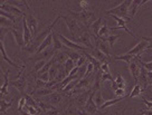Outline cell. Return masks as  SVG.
<instances>
[{"mask_svg": "<svg viewBox=\"0 0 152 115\" xmlns=\"http://www.w3.org/2000/svg\"><path fill=\"white\" fill-rule=\"evenodd\" d=\"M142 102L145 104V106H147L145 110H152V101H149L145 97H142Z\"/></svg>", "mask_w": 152, "mask_h": 115, "instance_id": "cell-53", "label": "cell"}, {"mask_svg": "<svg viewBox=\"0 0 152 115\" xmlns=\"http://www.w3.org/2000/svg\"><path fill=\"white\" fill-rule=\"evenodd\" d=\"M47 62H48V60H37V62H36V64H35L34 71L38 73L40 69H42V68L44 67V66H45V64H46Z\"/></svg>", "mask_w": 152, "mask_h": 115, "instance_id": "cell-44", "label": "cell"}, {"mask_svg": "<svg viewBox=\"0 0 152 115\" xmlns=\"http://www.w3.org/2000/svg\"><path fill=\"white\" fill-rule=\"evenodd\" d=\"M23 96H24L25 100H26V104H27V105L33 106L34 108H36V110H37L39 113L42 112V111H40V108H39V106H38V103L35 101V100H34L33 97H31V95H29V94H27V93H26V94H24Z\"/></svg>", "mask_w": 152, "mask_h": 115, "instance_id": "cell-27", "label": "cell"}, {"mask_svg": "<svg viewBox=\"0 0 152 115\" xmlns=\"http://www.w3.org/2000/svg\"><path fill=\"white\" fill-rule=\"evenodd\" d=\"M12 101H5V100H1L0 98V113H7V110H9L10 107L12 106Z\"/></svg>", "mask_w": 152, "mask_h": 115, "instance_id": "cell-33", "label": "cell"}, {"mask_svg": "<svg viewBox=\"0 0 152 115\" xmlns=\"http://www.w3.org/2000/svg\"><path fill=\"white\" fill-rule=\"evenodd\" d=\"M80 114H81V111L78 110L74 104H71L66 110L64 111L63 113H61L59 115H80Z\"/></svg>", "mask_w": 152, "mask_h": 115, "instance_id": "cell-29", "label": "cell"}, {"mask_svg": "<svg viewBox=\"0 0 152 115\" xmlns=\"http://www.w3.org/2000/svg\"><path fill=\"white\" fill-rule=\"evenodd\" d=\"M24 71H25V66L20 68V72H19V77L17 79H15V81L11 82V85L15 87V88H17V91L20 93V94H26L27 92V86H28V83H27V79H26V77L24 75Z\"/></svg>", "mask_w": 152, "mask_h": 115, "instance_id": "cell-5", "label": "cell"}, {"mask_svg": "<svg viewBox=\"0 0 152 115\" xmlns=\"http://www.w3.org/2000/svg\"><path fill=\"white\" fill-rule=\"evenodd\" d=\"M148 46H149V44H148V41H145V40H143V39H141L140 41H139L134 47L132 48V49H130V50H128L125 54H129V55H132V56H134V57H140V55L145 50V49H148Z\"/></svg>", "mask_w": 152, "mask_h": 115, "instance_id": "cell-8", "label": "cell"}, {"mask_svg": "<svg viewBox=\"0 0 152 115\" xmlns=\"http://www.w3.org/2000/svg\"><path fill=\"white\" fill-rule=\"evenodd\" d=\"M54 58L56 60V64H58V65H64L65 62L68 59V55H67L66 50H64V52H57L55 54Z\"/></svg>", "mask_w": 152, "mask_h": 115, "instance_id": "cell-24", "label": "cell"}, {"mask_svg": "<svg viewBox=\"0 0 152 115\" xmlns=\"http://www.w3.org/2000/svg\"><path fill=\"white\" fill-rule=\"evenodd\" d=\"M15 24L11 20L7 19L5 17H0V27H5V28H12Z\"/></svg>", "mask_w": 152, "mask_h": 115, "instance_id": "cell-36", "label": "cell"}, {"mask_svg": "<svg viewBox=\"0 0 152 115\" xmlns=\"http://www.w3.org/2000/svg\"><path fill=\"white\" fill-rule=\"evenodd\" d=\"M110 34H111V29H110V27H107L106 25H103L100 30V33H99V35H97V38L100 39V40H105V39L110 36Z\"/></svg>", "mask_w": 152, "mask_h": 115, "instance_id": "cell-26", "label": "cell"}, {"mask_svg": "<svg viewBox=\"0 0 152 115\" xmlns=\"http://www.w3.org/2000/svg\"><path fill=\"white\" fill-rule=\"evenodd\" d=\"M25 6H26V8L28 9V12L27 14H25V17H26V21H27V26H28V28L30 29V33L33 35V37L35 35L37 34V30H38V20L37 18L34 16L33 14V10L30 9V7L28 6L27 4V1H24Z\"/></svg>", "mask_w": 152, "mask_h": 115, "instance_id": "cell-4", "label": "cell"}, {"mask_svg": "<svg viewBox=\"0 0 152 115\" xmlns=\"http://www.w3.org/2000/svg\"><path fill=\"white\" fill-rule=\"evenodd\" d=\"M138 59H139V63H140V65H141L143 68H145L148 72H152V62L144 63L143 60H141V58H140V57H138Z\"/></svg>", "mask_w": 152, "mask_h": 115, "instance_id": "cell-42", "label": "cell"}, {"mask_svg": "<svg viewBox=\"0 0 152 115\" xmlns=\"http://www.w3.org/2000/svg\"><path fill=\"white\" fill-rule=\"evenodd\" d=\"M115 115H120L119 113H115ZM122 115H124V111H123V113H122Z\"/></svg>", "mask_w": 152, "mask_h": 115, "instance_id": "cell-62", "label": "cell"}, {"mask_svg": "<svg viewBox=\"0 0 152 115\" xmlns=\"http://www.w3.org/2000/svg\"><path fill=\"white\" fill-rule=\"evenodd\" d=\"M142 115H152V110H141Z\"/></svg>", "mask_w": 152, "mask_h": 115, "instance_id": "cell-57", "label": "cell"}, {"mask_svg": "<svg viewBox=\"0 0 152 115\" xmlns=\"http://www.w3.org/2000/svg\"><path fill=\"white\" fill-rule=\"evenodd\" d=\"M52 35H53V48L55 49V52H64V49H65V46H64V44L61 41V39L58 38V36L55 31H52Z\"/></svg>", "mask_w": 152, "mask_h": 115, "instance_id": "cell-19", "label": "cell"}, {"mask_svg": "<svg viewBox=\"0 0 152 115\" xmlns=\"http://www.w3.org/2000/svg\"><path fill=\"white\" fill-rule=\"evenodd\" d=\"M59 111L57 110L56 107H53L52 110L47 111V112H45V115H59Z\"/></svg>", "mask_w": 152, "mask_h": 115, "instance_id": "cell-51", "label": "cell"}, {"mask_svg": "<svg viewBox=\"0 0 152 115\" xmlns=\"http://www.w3.org/2000/svg\"><path fill=\"white\" fill-rule=\"evenodd\" d=\"M143 91H144V90H143L142 86H141L140 84H135L134 87H133L132 92L129 94V97H130V98H133V97H139V96L142 94Z\"/></svg>", "mask_w": 152, "mask_h": 115, "instance_id": "cell-32", "label": "cell"}, {"mask_svg": "<svg viewBox=\"0 0 152 115\" xmlns=\"http://www.w3.org/2000/svg\"><path fill=\"white\" fill-rule=\"evenodd\" d=\"M90 95H91V90H87V91L83 92V93H81V94H78V95L76 96L75 104H74V105H75L80 111H83L84 110V107H85L86 102H87V100H88Z\"/></svg>", "mask_w": 152, "mask_h": 115, "instance_id": "cell-10", "label": "cell"}, {"mask_svg": "<svg viewBox=\"0 0 152 115\" xmlns=\"http://www.w3.org/2000/svg\"><path fill=\"white\" fill-rule=\"evenodd\" d=\"M148 83H152V72H148Z\"/></svg>", "mask_w": 152, "mask_h": 115, "instance_id": "cell-58", "label": "cell"}, {"mask_svg": "<svg viewBox=\"0 0 152 115\" xmlns=\"http://www.w3.org/2000/svg\"><path fill=\"white\" fill-rule=\"evenodd\" d=\"M91 35L90 33L85 30V31H83L77 38H75V43L76 44H82V46H85L86 48H91V49H94V46H93V44H92V40H91Z\"/></svg>", "mask_w": 152, "mask_h": 115, "instance_id": "cell-9", "label": "cell"}, {"mask_svg": "<svg viewBox=\"0 0 152 115\" xmlns=\"http://www.w3.org/2000/svg\"><path fill=\"white\" fill-rule=\"evenodd\" d=\"M119 37H120V35H110L109 37L105 39V40H103V41H106V43L109 44L110 47L112 48L114 46L115 41H116V40L119 39Z\"/></svg>", "mask_w": 152, "mask_h": 115, "instance_id": "cell-39", "label": "cell"}, {"mask_svg": "<svg viewBox=\"0 0 152 115\" xmlns=\"http://www.w3.org/2000/svg\"><path fill=\"white\" fill-rule=\"evenodd\" d=\"M112 17H113L114 19H115V21L118 23V26H116V27H112V28H110L111 29V31H112V30H116V29H123V30H125L128 34L131 35L133 38H135V36L132 34V31L126 27V20L122 19V18H119V17H116V16H112Z\"/></svg>", "mask_w": 152, "mask_h": 115, "instance_id": "cell-15", "label": "cell"}, {"mask_svg": "<svg viewBox=\"0 0 152 115\" xmlns=\"http://www.w3.org/2000/svg\"><path fill=\"white\" fill-rule=\"evenodd\" d=\"M63 100V95L58 92H53L52 94L47 95V100H45L44 102H46L50 105H56L58 103H61V101Z\"/></svg>", "mask_w": 152, "mask_h": 115, "instance_id": "cell-17", "label": "cell"}, {"mask_svg": "<svg viewBox=\"0 0 152 115\" xmlns=\"http://www.w3.org/2000/svg\"><path fill=\"white\" fill-rule=\"evenodd\" d=\"M66 53H67V55H68V58H71L72 60L75 63V64L77 63V60H78L82 56L78 52H75V50H69V49H67Z\"/></svg>", "mask_w": 152, "mask_h": 115, "instance_id": "cell-35", "label": "cell"}, {"mask_svg": "<svg viewBox=\"0 0 152 115\" xmlns=\"http://www.w3.org/2000/svg\"><path fill=\"white\" fill-rule=\"evenodd\" d=\"M69 15L73 16L80 24L85 26V27H88V26H91L94 23L95 12H92V11H88V10H83V11H80V12H75L73 10H69Z\"/></svg>", "mask_w": 152, "mask_h": 115, "instance_id": "cell-3", "label": "cell"}, {"mask_svg": "<svg viewBox=\"0 0 152 115\" xmlns=\"http://www.w3.org/2000/svg\"><path fill=\"white\" fill-rule=\"evenodd\" d=\"M87 63H88V62H87V59H86V57L84 56V55H82L81 58H80V59L77 60V63H76V66H77V67L80 68V67H82L83 65H86Z\"/></svg>", "mask_w": 152, "mask_h": 115, "instance_id": "cell-48", "label": "cell"}, {"mask_svg": "<svg viewBox=\"0 0 152 115\" xmlns=\"http://www.w3.org/2000/svg\"><path fill=\"white\" fill-rule=\"evenodd\" d=\"M10 33L14 35V38H15V41L17 43L19 47H25V43H24V35L23 33H20L18 31L16 28H11L10 29Z\"/></svg>", "mask_w": 152, "mask_h": 115, "instance_id": "cell-20", "label": "cell"}, {"mask_svg": "<svg viewBox=\"0 0 152 115\" xmlns=\"http://www.w3.org/2000/svg\"><path fill=\"white\" fill-rule=\"evenodd\" d=\"M38 106H39V108H40V111H44V112H47V111L52 110L54 106L50 105V104H48V103H46V102L44 101H38Z\"/></svg>", "mask_w": 152, "mask_h": 115, "instance_id": "cell-40", "label": "cell"}, {"mask_svg": "<svg viewBox=\"0 0 152 115\" xmlns=\"http://www.w3.org/2000/svg\"><path fill=\"white\" fill-rule=\"evenodd\" d=\"M102 26H103V21H102V19H101V18H99L97 20H95L94 23L91 25V28H92L93 33H94L95 38H97V35H99V33H100Z\"/></svg>", "mask_w": 152, "mask_h": 115, "instance_id": "cell-28", "label": "cell"}, {"mask_svg": "<svg viewBox=\"0 0 152 115\" xmlns=\"http://www.w3.org/2000/svg\"><path fill=\"white\" fill-rule=\"evenodd\" d=\"M62 18V16H57L56 17V19L53 21L52 24L48 26L47 28L45 29L44 31H42L40 34H38L37 36H35V38L31 39V41L25 47V49H26V52H28L29 54H36L37 53V50H38V48H39V46H40V44L43 43L44 40H45V38L47 37L48 35H50L52 34V31H53V28L55 27V25H56V23L58 21V20Z\"/></svg>", "mask_w": 152, "mask_h": 115, "instance_id": "cell-1", "label": "cell"}, {"mask_svg": "<svg viewBox=\"0 0 152 115\" xmlns=\"http://www.w3.org/2000/svg\"><path fill=\"white\" fill-rule=\"evenodd\" d=\"M9 73L10 71H6V73L4 74L5 76V81H4V84L2 86L0 87V96H6L9 94V91H8V86H9Z\"/></svg>", "mask_w": 152, "mask_h": 115, "instance_id": "cell-21", "label": "cell"}, {"mask_svg": "<svg viewBox=\"0 0 152 115\" xmlns=\"http://www.w3.org/2000/svg\"><path fill=\"white\" fill-rule=\"evenodd\" d=\"M112 88L114 90V92L118 90V85H116V83H115V82H112Z\"/></svg>", "mask_w": 152, "mask_h": 115, "instance_id": "cell-59", "label": "cell"}, {"mask_svg": "<svg viewBox=\"0 0 152 115\" xmlns=\"http://www.w3.org/2000/svg\"><path fill=\"white\" fill-rule=\"evenodd\" d=\"M147 90H150V91L152 92V83H151V84H149V85H148Z\"/></svg>", "mask_w": 152, "mask_h": 115, "instance_id": "cell-61", "label": "cell"}, {"mask_svg": "<svg viewBox=\"0 0 152 115\" xmlns=\"http://www.w3.org/2000/svg\"><path fill=\"white\" fill-rule=\"evenodd\" d=\"M80 5L83 8V10H87V7H88V1H85V0H82L80 1Z\"/></svg>", "mask_w": 152, "mask_h": 115, "instance_id": "cell-56", "label": "cell"}, {"mask_svg": "<svg viewBox=\"0 0 152 115\" xmlns=\"http://www.w3.org/2000/svg\"><path fill=\"white\" fill-rule=\"evenodd\" d=\"M46 84H47V83H45V82H43L42 79H39V78H38L37 81H36V87H35L34 92L37 91V90H42L43 87H46ZM34 92H33V93H34Z\"/></svg>", "mask_w": 152, "mask_h": 115, "instance_id": "cell-47", "label": "cell"}, {"mask_svg": "<svg viewBox=\"0 0 152 115\" xmlns=\"http://www.w3.org/2000/svg\"><path fill=\"white\" fill-rule=\"evenodd\" d=\"M145 2H148L147 0H132V1H131V6H130V8H129V9H130L129 18L132 19L133 17L135 16V14H137L139 7H141V6H142L143 4H145Z\"/></svg>", "mask_w": 152, "mask_h": 115, "instance_id": "cell-16", "label": "cell"}, {"mask_svg": "<svg viewBox=\"0 0 152 115\" xmlns=\"http://www.w3.org/2000/svg\"><path fill=\"white\" fill-rule=\"evenodd\" d=\"M26 105V100H25V97L23 96L20 100H19V104H18V112L20 111H23V107H25Z\"/></svg>", "mask_w": 152, "mask_h": 115, "instance_id": "cell-52", "label": "cell"}, {"mask_svg": "<svg viewBox=\"0 0 152 115\" xmlns=\"http://www.w3.org/2000/svg\"><path fill=\"white\" fill-rule=\"evenodd\" d=\"M114 93H115V95L118 96V97H122V96L125 95V90H122V88H118V90L114 92Z\"/></svg>", "mask_w": 152, "mask_h": 115, "instance_id": "cell-54", "label": "cell"}, {"mask_svg": "<svg viewBox=\"0 0 152 115\" xmlns=\"http://www.w3.org/2000/svg\"><path fill=\"white\" fill-rule=\"evenodd\" d=\"M53 46V35H48L47 37L45 38V40H44L43 43L40 44V46H39V48H38L37 53L35 54V55H38V54H40L43 50H45L46 48L48 47H52Z\"/></svg>", "mask_w": 152, "mask_h": 115, "instance_id": "cell-22", "label": "cell"}, {"mask_svg": "<svg viewBox=\"0 0 152 115\" xmlns=\"http://www.w3.org/2000/svg\"><path fill=\"white\" fill-rule=\"evenodd\" d=\"M57 36L59 37V39H61V41H62L63 44H64V46L65 47H67V49H69V50H75V52H80V50H85V49H87L86 47H84V46H82V45H78V44H76L75 41H72V40H69V39H67L64 35L62 34H57Z\"/></svg>", "mask_w": 152, "mask_h": 115, "instance_id": "cell-7", "label": "cell"}, {"mask_svg": "<svg viewBox=\"0 0 152 115\" xmlns=\"http://www.w3.org/2000/svg\"><path fill=\"white\" fill-rule=\"evenodd\" d=\"M101 72L103 73H107V74H110V67H109V63L105 62L102 64V66H101Z\"/></svg>", "mask_w": 152, "mask_h": 115, "instance_id": "cell-50", "label": "cell"}, {"mask_svg": "<svg viewBox=\"0 0 152 115\" xmlns=\"http://www.w3.org/2000/svg\"><path fill=\"white\" fill-rule=\"evenodd\" d=\"M55 54H56V52H55V49L52 47H48L46 48L45 50H43L40 54H38V55H36V56H38L37 60H49V59H52L54 56H55Z\"/></svg>", "mask_w": 152, "mask_h": 115, "instance_id": "cell-14", "label": "cell"}, {"mask_svg": "<svg viewBox=\"0 0 152 115\" xmlns=\"http://www.w3.org/2000/svg\"><path fill=\"white\" fill-rule=\"evenodd\" d=\"M53 92L50 88H46V90H37V91H35L34 92V94L35 95H37V96H45V95H49V94H52Z\"/></svg>", "mask_w": 152, "mask_h": 115, "instance_id": "cell-41", "label": "cell"}, {"mask_svg": "<svg viewBox=\"0 0 152 115\" xmlns=\"http://www.w3.org/2000/svg\"><path fill=\"white\" fill-rule=\"evenodd\" d=\"M62 18L65 20V23H66V25H67V28L69 30L72 37L75 38L76 34L81 30V25H80V23H78L73 16H72V17L71 16H62Z\"/></svg>", "mask_w": 152, "mask_h": 115, "instance_id": "cell-6", "label": "cell"}, {"mask_svg": "<svg viewBox=\"0 0 152 115\" xmlns=\"http://www.w3.org/2000/svg\"><path fill=\"white\" fill-rule=\"evenodd\" d=\"M113 58L116 59V60H123V62H125L129 65L130 63H132L137 57H134L132 55H129V54H123V55H116V56H114Z\"/></svg>", "mask_w": 152, "mask_h": 115, "instance_id": "cell-31", "label": "cell"}, {"mask_svg": "<svg viewBox=\"0 0 152 115\" xmlns=\"http://www.w3.org/2000/svg\"><path fill=\"white\" fill-rule=\"evenodd\" d=\"M38 78L39 79H42L43 82H45V83H47V82H49V73H44V74H40V75H38Z\"/></svg>", "mask_w": 152, "mask_h": 115, "instance_id": "cell-49", "label": "cell"}, {"mask_svg": "<svg viewBox=\"0 0 152 115\" xmlns=\"http://www.w3.org/2000/svg\"><path fill=\"white\" fill-rule=\"evenodd\" d=\"M131 6V1L130 0H125L122 4L118 5L114 8H111L106 11L107 15H111V16H116L119 18H122V19L126 20V21H130V18H129V8Z\"/></svg>", "mask_w": 152, "mask_h": 115, "instance_id": "cell-2", "label": "cell"}, {"mask_svg": "<svg viewBox=\"0 0 152 115\" xmlns=\"http://www.w3.org/2000/svg\"><path fill=\"white\" fill-rule=\"evenodd\" d=\"M19 113H20V115H31V114H29V113H27V112H24V111H20Z\"/></svg>", "mask_w": 152, "mask_h": 115, "instance_id": "cell-60", "label": "cell"}, {"mask_svg": "<svg viewBox=\"0 0 152 115\" xmlns=\"http://www.w3.org/2000/svg\"><path fill=\"white\" fill-rule=\"evenodd\" d=\"M114 82L116 83V85H118V88H122V90H125V87H126V84H125V81H124V78L121 76V74H118V76H116V78L114 79Z\"/></svg>", "mask_w": 152, "mask_h": 115, "instance_id": "cell-37", "label": "cell"}, {"mask_svg": "<svg viewBox=\"0 0 152 115\" xmlns=\"http://www.w3.org/2000/svg\"><path fill=\"white\" fill-rule=\"evenodd\" d=\"M106 81H110L111 83H112V82H114L113 76H112L111 74H107V73L102 72V75H101V82H102V83H104V82H106Z\"/></svg>", "mask_w": 152, "mask_h": 115, "instance_id": "cell-43", "label": "cell"}, {"mask_svg": "<svg viewBox=\"0 0 152 115\" xmlns=\"http://www.w3.org/2000/svg\"><path fill=\"white\" fill-rule=\"evenodd\" d=\"M142 39L143 40H145V41H148V44H149L148 49H152V37H144V36H143Z\"/></svg>", "mask_w": 152, "mask_h": 115, "instance_id": "cell-55", "label": "cell"}, {"mask_svg": "<svg viewBox=\"0 0 152 115\" xmlns=\"http://www.w3.org/2000/svg\"><path fill=\"white\" fill-rule=\"evenodd\" d=\"M0 9L6 11V12H8V14L14 15V16H20V17H24L25 16V12L23 10H20L18 7H15V6L10 5L7 1H6L4 5L0 6Z\"/></svg>", "mask_w": 152, "mask_h": 115, "instance_id": "cell-11", "label": "cell"}, {"mask_svg": "<svg viewBox=\"0 0 152 115\" xmlns=\"http://www.w3.org/2000/svg\"><path fill=\"white\" fill-rule=\"evenodd\" d=\"M93 96H94V93H92V91H91V95L90 97H88V100H87V102H86V105L85 107H84V112H85L86 114L88 115H94L96 112H97V106L95 105L94 101H93Z\"/></svg>", "mask_w": 152, "mask_h": 115, "instance_id": "cell-13", "label": "cell"}, {"mask_svg": "<svg viewBox=\"0 0 152 115\" xmlns=\"http://www.w3.org/2000/svg\"><path fill=\"white\" fill-rule=\"evenodd\" d=\"M0 53L2 54V57H4V59H5L7 63H9V65H11V66H14L15 68H17V69H19V66L17 65V64H15L11 59L9 58V56L7 55V52H6L5 49V45H4V41H0Z\"/></svg>", "mask_w": 152, "mask_h": 115, "instance_id": "cell-25", "label": "cell"}, {"mask_svg": "<svg viewBox=\"0 0 152 115\" xmlns=\"http://www.w3.org/2000/svg\"><path fill=\"white\" fill-rule=\"evenodd\" d=\"M139 64H140V63H139L138 57L135 58L132 63L129 64V69H130V72L132 74L133 78H134V81H135L137 84H138L139 75H140V71H141V65H139Z\"/></svg>", "mask_w": 152, "mask_h": 115, "instance_id": "cell-12", "label": "cell"}, {"mask_svg": "<svg viewBox=\"0 0 152 115\" xmlns=\"http://www.w3.org/2000/svg\"><path fill=\"white\" fill-rule=\"evenodd\" d=\"M24 112H27V113H29V114L31 115H38L39 114V112H38L36 108H34L33 106H29V105H25V108H24Z\"/></svg>", "mask_w": 152, "mask_h": 115, "instance_id": "cell-45", "label": "cell"}, {"mask_svg": "<svg viewBox=\"0 0 152 115\" xmlns=\"http://www.w3.org/2000/svg\"><path fill=\"white\" fill-rule=\"evenodd\" d=\"M75 67H76L75 63L73 62L71 58H68L66 62H65V64H64V69H65V73H66L67 76L69 75V73H71Z\"/></svg>", "mask_w": 152, "mask_h": 115, "instance_id": "cell-34", "label": "cell"}, {"mask_svg": "<svg viewBox=\"0 0 152 115\" xmlns=\"http://www.w3.org/2000/svg\"><path fill=\"white\" fill-rule=\"evenodd\" d=\"M96 47L99 48L105 56H107L110 58V56H111V47H110L109 44L106 41H103V40H100L99 38H96Z\"/></svg>", "mask_w": 152, "mask_h": 115, "instance_id": "cell-18", "label": "cell"}, {"mask_svg": "<svg viewBox=\"0 0 152 115\" xmlns=\"http://www.w3.org/2000/svg\"><path fill=\"white\" fill-rule=\"evenodd\" d=\"M11 28H5V27H0V41H4L7 34L10 31Z\"/></svg>", "mask_w": 152, "mask_h": 115, "instance_id": "cell-46", "label": "cell"}, {"mask_svg": "<svg viewBox=\"0 0 152 115\" xmlns=\"http://www.w3.org/2000/svg\"><path fill=\"white\" fill-rule=\"evenodd\" d=\"M92 56L95 58V59H97L100 63H105V62H107V59H109V57L107 56H105L104 54L101 52L100 49L97 47H95L93 50H92Z\"/></svg>", "mask_w": 152, "mask_h": 115, "instance_id": "cell-23", "label": "cell"}, {"mask_svg": "<svg viewBox=\"0 0 152 115\" xmlns=\"http://www.w3.org/2000/svg\"><path fill=\"white\" fill-rule=\"evenodd\" d=\"M58 66H59L58 64H54L52 67H50V69L48 71V73H49V82L55 79L56 74H57V71H58Z\"/></svg>", "mask_w": 152, "mask_h": 115, "instance_id": "cell-38", "label": "cell"}, {"mask_svg": "<svg viewBox=\"0 0 152 115\" xmlns=\"http://www.w3.org/2000/svg\"><path fill=\"white\" fill-rule=\"evenodd\" d=\"M93 101H94L95 105L97 106V108H101V106L104 104V98H103V95H102V92L97 91L93 96Z\"/></svg>", "mask_w": 152, "mask_h": 115, "instance_id": "cell-30", "label": "cell"}]
</instances>
